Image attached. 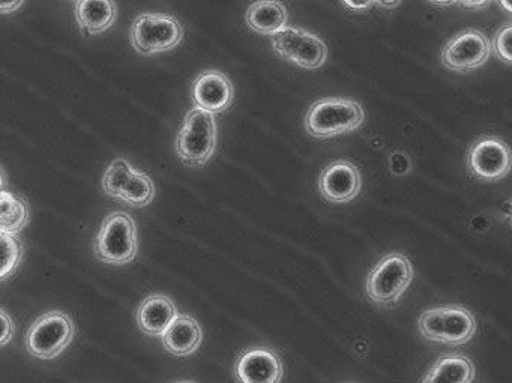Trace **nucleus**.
<instances>
[{
	"label": "nucleus",
	"mask_w": 512,
	"mask_h": 383,
	"mask_svg": "<svg viewBox=\"0 0 512 383\" xmlns=\"http://www.w3.org/2000/svg\"><path fill=\"white\" fill-rule=\"evenodd\" d=\"M413 280V266L407 256L391 253L383 257L367 278V295L374 304L394 307Z\"/></svg>",
	"instance_id": "6"
},
{
	"label": "nucleus",
	"mask_w": 512,
	"mask_h": 383,
	"mask_svg": "<svg viewBox=\"0 0 512 383\" xmlns=\"http://www.w3.org/2000/svg\"><path fill=\"white\" fill-rule=\"evenodd\" d=\"M365 121L361 104L344 98H325L311 106L307 130L316 139H331L358 130Z\"/></svg>",
	"instance_id": "3"
},
{
	"label": "nucleus",
	"mask_w": 512,
	"mask_h": 383,
	"mask_svg": "<svg viewBox=\"0 0 512 383\" xmlns=\"http://www.w3.org/2000/svg\"><path fill=\"white\" fill-rule=\"evenodd\" d=\"M374 4L385 8V10H394V8L401 4V0H374Z\"/></svg>",
	"instance_id": "29"
},
{
	"label": "nucleus",
	"mask_w": 512,
	"mask_h": 383,
	"mask_svg": "<svg viewBox=\"0 0 512 383\" xmlns=\"http://www.w3.org/2000/svg\"><path fill=\"white\" fill-rule=\"evenodd\" d=\"M167 352L175 356H190L199 349L203 340L199 322L190 314H178L172 325L161 335Z\"/></svg>",
	"instance_id": "15"
},
{
	"label": "nucleus",
	"mask_w": 512,
	"mask_h": 383,
	"mask_svg": "<svg viewBox=\"0 0 512 383\" xmlns=\"http://www.w3.org/2000/svg\"><path fill=\"white\" fill-rule=\"evenodd\" d=\"M176 383H196V382H191V380H182V382H176Z\"/></svg>",
	"instance_id": "33"
},
{
	"label": "nucleus",
	"mask_w": 512,
	"mask_h": 383,
	"mask_svg": "<svg viewBox=\"0 0 512 383\" xmlns=\"http://www.w3.org/2000/svg\"><path fill=\"white\" fill-rule=\"evenodd\" d=\"M287 10L278 0H257L248 8L247 23L260 35H274L287 25Z\"/></svg>",
	"instance_id": "17"
},
{
	"label": "nucleus",
	"mask_w": 512,
	"mask_h": 383,
	"mask_svg": "<svg viewBox=\"0 0 512 383\" xmlns=\"http://www.w3.org/2000/svg\"><path fill=\"white\" fill-rule=\"evenodd\" d=\"M272 47L278 56L305 70H317L328 59V47L317 35L292 26L272 35Z\"/></svg>",
	"instance_id": "8"
},
{
	"label": "nucleus",
	"mask_w": 512,
	"mask_h": 383,
	"mask_svg": "<svg viewBox=\"0 0 512 383\" xmlns=\"http://www.w3.org/2000/svg\"><path fill=\"white\" fill-rule=\"evenodd\" d=\"M191 95L197 109L215 115L232 106L235 91L226 74L220 71H205L194 80Z\"/></svg>",
	"instance_id": "13"
},
{
	"label": "nucleus",
	"mask_w": 512,
	"mask_h": 383,
	"mask_svg": "<svg viewBox=\"0 0 512 383\" xmlns=\"http://www.w3.org/2000/svg\"><path fill=\"white\" fill-rule=\"evenodd\" d=\"M391 167L392 172L397 173V175H406L410 172L409 158H407V155L400 154V152L391 155Z\"/></svg>",
	"instance_id": "25"
},
{
	"label": "nucleus",
	"mask_w": 512,
	"mask_h": 383,
	"mask_svg": "<svg viewBox=\"0 0 512 383\" xmlns=\"http://www.w3.org/2000/svg\"><path fill=\"white\" fill-rule=\"evenodd\" d=\"M344 7L353 11H367L374 5V0H341Z\"/></svg>",
	"instance_id": "27"
},
{
	"label": "nucleus",
	"mask_w": 512,
	"mask_h": 383,
	"mask_svg": "<svg viewBox=\"0 0 512 383\" xmlns=\"http://www.w3.org/2000/svg\"><path fill=\"white\" fill-rule=\"evenodd\" d=\"M175 302L166 295H151L137 310V325L149 337H161L178 316Z\"/></svg>",
	"instance_id": "14"
},
{
	"label": "nucleus",
	"mask_w": 512,
	"mask_h": 383,
	"mask_svg": "<svg viewBox=\"0 0 512 383\" xmlns=\"http://www.w3.org/2000/svg\"><path fill=\"white\" fill-rule=\"evenodd\" d=\"M118 7L115 0H76V20L88 35H100L115 25Z\"/></svg>",
	"instance_id": "16"
},
{
	"label": "nucleus",
	"mask_w": 512,
	"mask_h": 383,
	"mask_svg": "<svg viewBox=\"0 0 512 383\" xmlns=\"http://www.w3.org/2000/svg\"><path fill=\"white\" fill-rule=\"evenodd\" d=\"M475 367L467 356L445 355L434 362L422 383H472Z\"/></svg>",
	"instance_id": "18"
},
{
	"label": "nucleus",
	"mask_w": 512,
	"mask_h": 383,
	"mask_svg": "<svg viewBox=\"0 0 512 383\" xmlns=\"http://www.w3.org/2000/svg\"><path fill=\"white\" fill-rule=\"evenodd\" d=\"M184 40V28L169 14H139L131 26V44L142 56L160 55L178 47Z\"/></svg>",
	"instance_id": "5"
},
{
	"label": "nucleus",
	"mask_w": 512,
	"mask_h": 383,
	"mask_svg": "<svg viewBox=\"0 0 512 383\" xmlns=\"http://www.w3.org/2000/svg\"><path fill=\"white\" fill-rule=\"evenodd\" d=\"M511 35V25H506L494 37V52H496L497 58L502 59L506 64H511Z\"/></svg>",
	"instance_id": "23"
},
{
	"label": "nucleus",
	"mask_w": 512,
	"mask_h": 383,
	"mask_svg": "<svg viewBox=\"0 0 512 383\" xmlns=\"http://www.w3.org/2000/svg\"><path fill=\"white\" fill-rule=\"evenodd\" d=\"M430 2L439 5V7H449V5L457 4V0H430Z\"/></svg>",
	"instance_id": "31"
},
{
	"label": "nucleus",
	"mask_w": 512,
	"mask_h": 383,
	"mask_svg": "<svg viewBox=\"0 0 512 383\" xmlns=\"http://www.w3.org/2000/svg\"><path fill=\"white\" fill-rule=\"evenodd\" d=\"M361 173L350 161H335L320 175L319 188L323 199L331 203H349L361 191Z\"/></svg>",
	"instance_id": "12"
},
{
	"label": "nucleus",
	"mask_w": 512,
	"mask_h": 383,
	"mask_svg": "<svg viewBox=\"0 0 512 383\" xmlns=\"http://www.w3.org/2000/svg\"><path fill=\"white\" fill-rule=\"evenodd\" d=\"M500 5H502L508 13H511V0H500Z\"/></svg>",
	"instance_id": "32"
},
{
	"label": "nucleus",
	"mask_w": 512,
	"mask_h": 383,
	"mask_svg": "<svg viewBox=\"0 0 512 383\" xmlns=\"http://www.w3.org/2000/svg\"><path fill=\"white\" fill-rule=\"evenodd\" d=\"M217 148V122L205 110L191 109L176 139V152L182 163L202 167L211 160Z\"/></svg>",
	"instance_id": "4"
},
{
	"label": "nucleus",
	"mask_w": 512,
	"mask_h": 383,
	"mask_svg": "<svg viewBox=\"0 0 512 383\" xmlns=\"http://www.w3.org/2000/svg\"><path fill=\"white\" fill-rule=\"evenodd\" d=\"M235 371L241 383H281L284 365L271 347H253L239 356Z\"/></svg>",
	"instance_id": "11"
},
{
	"label": "nucleus",
	"mask_w": 512,
	"mask_h": 383,
	"mask_svg": "<svg viewBox=\"0 0 512 383\" xmlns=\"http://www.w3.org/2000/svg\"><path fill=\"white\" fill-rule=\"evenodd\" d=\"M31 212L23 197L10 191L0 193V232L17 236L28 226Z\"/></svg>",
	"instance_id": "19"
},
{
	"label": "nucleus",
	"mask_w": 512,
	"mask_h": 383,
	"mask_svg": "<svg viewBox=\"0 0 512 383\" xmlns=\"http://www.w3.org/2000/svg\"><path fill=\"white\" fill-rule=\"evenodd\" d=\"M23 248L19 238L0 232V281L7 280L22 262Z\"/></svg>",
	"instance_id": "21"
},
{
	"label": "nucleus",
	"mask_w": 512,
	"mask_h": 383,
	"mask_svg": "<svg viewBox=\"0 0 512 383\" xmlns=\"http://www.w3.org/2000/svg\"><path fill=\"white\" fill-rule=\"evenodd\" d=\"M139 251L137 224L127 212L116 211L107 215L95 239V254L109 265H128Z\"/></svg>",
	"instance_id": "2"
},
{
	"label": "nucleus",
	"mask_w": 512,
	"mask_h": 383,
	"mask_svg": "<svg viewBox=\"0 0 512 383\" xmlns=\"http://www.w3.org/2000/svg\"><path fill=\"white\" fill-rule=\"evenodd\" d=\"M155 199V185L151 176L140 170L133 169L130 178L125 182L124 190H122V202L133 208H145L151 205L152 200Z\"/></svg>",
	"instance_id": "20"
},
{
	"label": "nucleus",
	"mask_w": 512,
	"mask_h": 383,
	"mask_svg": "<svg viewBox=\"0 0 512 383\" xmlns=\"http://www.w3.org/2000/svg\"><path fill=\"white\" fill-rule=\"evenodd\" d=\"M7 185V175H5L4 169L0 167V193H2V191L7 190Z\"/></svg>",
	"instance_id": "30"
},
{
	"label": "nucleus",
	"mask_w": 512,
	"mask_h": 383,
	"mask_svg": "<svg viewBox=\"0 0 512 383\" xmlns=\"http://www.w3.org/2000/svg\"><path fill=\"white\" fill-rule=\"evenodd\" d=\"M133 169L134 167L131 166L125 158H118V160L113 161V163L107 167L103 181H101L104 193H106L107 196L113 197V199H121L125 182L130 178Z\"/></svg>",
	"instance_id": "22"
},
{
	"label": "nucleus",
	"mask_w": 512,
	"mask_h": 383,
	"mask_svg": "<svg viewBox=\"0 0 512 383\" xmlns=\"http://www.w3.org/2000/svg\"><path fill=\"white\" fill-rule=\"evenodd\" d=\"M457 2H460L464 7L476 8V10H479V8L488 7L493 0H457Z\"/></svg>",
	"instance_id": "28"
},
{
	"label": "nucleus",
	"mask_w": 512,
	"mask_h": 383,
	"mask_svg": "<svg viewBox=\"0 0 512 383\" xmlns=\"http://www.w3.org/2000/svg\"><path fill=\"white\" fill-rule=\"evenodd\" d=\"M25 5V0H0V14H14Z\"/></svg>",
	"instance_id": "26"
},
{
	"label": "nucleus",
	"mask_w": 512,
	"mask_h": 383,
	"mask_svg": "<svg viewBox=\"0 0 512 383\" xmlns=\"http://www.w3.org/2000/svg\"><path fill=\"white\" fill-rule=\"evenodd\" d=\"M470 173L481 181H500L511 169V152L496 137H485L470 149L467 157Z\"/></svg>",
	"instance_id": "10"
},
{
	"label": "nucleus",
	"mask_w": 512,
	"mask_h": 383,
	"mask_svg": "<svg viewBox=\"0 0 512 383\" xmlns=\"http://www.w3.org/2000/svg\"><path fill=\"white\" fill-rule=\"evenodd\" d=\"M490 53V41L482 32L466 31L446 44L442 62L448 70L466 73L484 65Z\"/></svg>",
	"instance_id": "9"
},
{
	"label": "nucleus",
	"mask_w": 512,
	"mask_h": 383,
	"mask_svg": "<svg viewBox=\"0 0 512 383\" xmlns=\"http://www.w3.org/2000/svg\"><path fill=\"white\" fill-rule=\"evenodd\" d=\"M76 325L64 311H49L38 317L28 334L26 349L35 358L55 359L73 343Z\"/></svg>",
	"instance_id": "7"
},
{
	"label": "nucleus",
	"mask_w": 512,
	"mask_h": 383,
	"mask_svg": "<svg viewBox=\"0 0 512 383\" xmlns=\"http://www.w3.org/2000/svg\"><path fill=\"white\" fill-rule=\"evenodd\" d=\"M14 322L7 311L0 310V347L7 346L14 337Z\"/></svg>",
	"instance_id": "24"
},
{
	"label": "nucleus",
	"mask_w": 512,
	"mask_h": 383,
	"mask_svg": "<svg viewBox=\"0 0 512 383\" xmlns=\"http://www.w3.org/2000/svg\"><path fill=\"white\" fill-rule=\"evenodd\" d=\"M418 329L425 340L446 346H463L475 335L476 319L463 305H440L419 316Z\"/></svg>",
	"instance_id": "1"
}]
</instances>
